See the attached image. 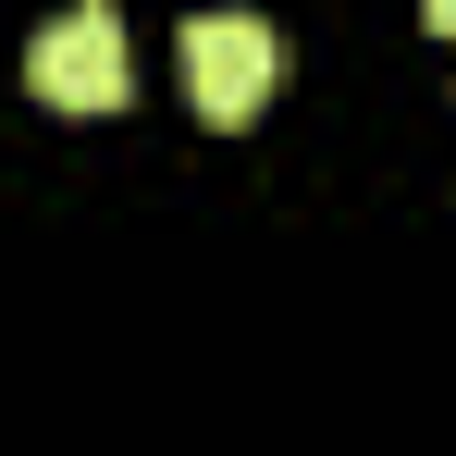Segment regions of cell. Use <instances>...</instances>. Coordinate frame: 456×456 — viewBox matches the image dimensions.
<instances>
[{
    "instance_id": "2",
    "label": "cell",
    "mask_w": 456,
    "mask_h": 456,
    "mask_svg": "<svg viewBox=\"0 0 456 456\" xmlns=\"http://www.w3.org/2000/svg\"><path fill=\"white\" fill-rule=\"evenodd\" d=\"M185 86H198L210 124H247V111L284 86V37H272V12H198V25H185Z\"/></svg>"
},
{
    "instance_id": "1",
    "label": "cell",
    "mask_w": 456,
    "mask_h": 456,
    "mask_svg": "<svg viewBox=\"0 0 456 456\" xmlns=\"http://www.w3.org/2000/svg\"><path fill=\"white\" fill-rule=\"evenodd\" d=\"M25 86L50 99V111H111L136 62H124V12L111 0H75V12H50L37 37H25Z\"/></svg>"
},
{
    "instance_id": "3",
    "label": "cell",
    "mask_w": 456,
    "mask_h": 456,
    "mask_svg": "<svg viewBox=\"0 0 456 456\" xmlns=\"http://www.w3.org/2000/svg\"><path fill=\"white\" fill-rule=\"evenodd\" d=\"M419 12H432V25H444V37H456V0H419Z\"/></svg>"
}]
</instances>
